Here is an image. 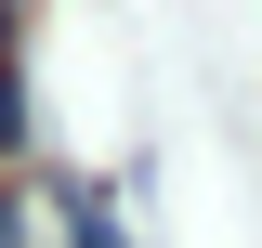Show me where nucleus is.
<instances>
[{"instance_id": "nucleus-1", "label": "nucleus", "mask_w": 262, "mask_h": 248, "mask_svg": "<svg viewBox=\"0 0 262 248\" xmlns=\"http://www.w3.org/2000/svg\"><path fill=\"white\" fill-rule=\"evenodd\" d=\"M0 157H27V65H0Z\"/></svg>"}, {"instance_id": "nucleus-2", "label": "nucleus", "mask_w": 262, "mask_h": 248, "mask_svg": "<svg viewBox=\"0 0 262 248\" xmlns=\"http://www.w3.org/2000/svg\"><path fill=\"white\" fill-rule=\"evenodd\" d=\"M0 248H27V196H0Z\"/></svg>"}, {"instance_id": "nucleus-3", "label": "nucleus", "mask_w": 262, "mask_h": 248, "mask_svg": "<svg viewBox=\"0 0 262 248\" xmlns=\"http://www.w3.org/2000/svg\"><path fill=\"white\" fill-rule=\"evenodd\" d=\"M13 27H27V0H0V65H13Z\"/></svg>"}]
</instances>
